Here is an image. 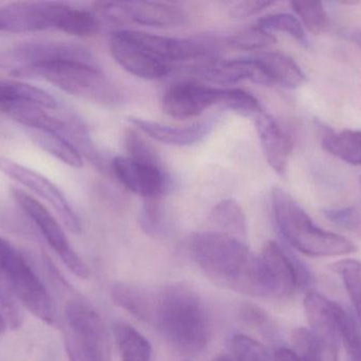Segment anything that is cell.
<instances>
[{
    "mask_svg": "<svg viewBox=\"0 0 361 361\" xmlns=\"http://www.w3.org/2000/svg\"><path fill=\"white\" fill-rule=\"evenodd\" d=\"M189 249L204 273L214 283L252 297H261L258 256L243 239L218 232L193 233Z\"/></svg>",
    "mask_w": 361,
    "mask_h": 361,
    "instance_id": "cell-1",
    "label": "cell"
},
{
    "mask_svg": "<svg viewBox=\"0 0 361 361\" xmlns=\"http://www.w3.org/2000/svg\"><path fill=\"white\" fill-rule=\"evenodd\" d=\"M150 324L183 353H199L212 339L207 307L200 295L186 284H171L156 290Z\"/></svg>",
    "mask_w": 361,
    "mask_h": 361,
    "instance_id": "cell-2",
    "label": "cell"
},
{
    "mask_svg": "<svg viewBox=\"0 0 361 361\" xmlns=\"http://www.w3.org/2000/svg\"><path fill=\"white\" fill-rule=\"evenodd\" d=\"M271 203L280 232L301 254L328 258L357 251V246L353 242L318 227L303 208L282 189H273Z\"/></svg>",
    "mask_w": 361,
    "mask_h": 361,
    "instance_id": "cell-3",
    "label": "cell"
},
{
    "mask_svg": "<svg viewBox=\"0 0 361 361\" xmlns=\"http://www.w3.org/2000/svg\"><path fill=\"white\" fill-rule=\"evenodd\" d=\"M11 74L42 78L70 95L97 103L114 104L120 100L118 89L97 63L63 59L19 68Z\"/></svg>",
    "mask_w": 361,
    "mask_h": 361,
    "instance_id": "cell-4",
    "label": "cell"
},
{
    "mask_svg": "<svg viewBox=\"0 0 361 361\" xmlns=\"http://www.w3.org/2000/svg\"><path fill=\"white\" fill-rule=\"evenodd\" d=\"M65 315V347L69 361H111L103 320L92 307L82 301H70Z\"/></svg>",
    "mask_w": 361,
    "mask_h": 361,
    "instance_id": "cell-5",
    "label": "cell"
},
{
    "mask_svg": "<svg viewBox=\"0 0 361 361\" xmlns=\"http://www.w3.org/2000/svg\"><path fill=\"white\" fill-rule=\"evenodd\" d=\"M259 281L263 298L288 299L299 288H307L314 278L309 269L279 244L269 241L258 256Z\"/></svg>",
    "mask_w": 361,
    "mask_h": 361,
    "instance_id": "cell-6",
    "label": "cell"
},
{
    "mask_svg": "<svg viewBox=\"0 0 361 361\" xmlns=\"http://www.w3.org/2000/svg\"><path fill=\"white\" fill-rule=\"evenodd\" d=\"M109 46L116 63L137 78L160 80L171 72V64L164 61L142 38L140 31L122 30L116 32L110 38Z\"/></svg>",
    "mask_w": 361,
    "mask_h": 361,
    "instance_id": "cell-7",
    "label": "cell"
},
{
    "mask_svg": "<svg viewBox=\"0 0 361 361\" xmlns=\"http://www.w3.org/2000/svg\"><path fill=\"white\" fill-rule=\"evenodd\" d=\"M18 300L27 311L48 324L56 321V307L39 278L27 261L15 251L0 271Z\"/></svg>",
    "mask_w": 361,
    "mask_h": 361,
    "instance_id": "cell-8",
    "label": "cell"
},
{
    "mask_svg": "<svg viewBox=\"0 0 361 361\" xmlns=\"http://www.w3.org/2000/svg\"><path fill=\"white\" fill-rule=\"evenodd\" d=\"M67 4L54 1L14 2L0 8V32L29 33L61 30Z\"/></svg>",
    "mask_w": 361,
    "mask_h": 361,
    "instance_id": "cell-9",
    "label": "cell"
},
{
    "mask_svg": "<svg viewBox=\"0 0 361 361\" xmlns=\"http://www.w3.org/2000/svg\"><path fill=\"white\" fill-rule=\"evenodd\" d=\"M0 171L48 201L70 231L76 235L80 233L82 223L80 218L65 194L51 180L34 170L4 157H0Z\"/></svg>",
    "mask_w": 361,
    "mask_h": 361,
    "instance_id": "cell-10",
    "label": "cell"
},
{
    "mask_svg": "<svg viewBox=\"0 0 361 361\" xmlns=\"http://www.w3.org/2000/svg\"><path fill=\"white\" fill-rule=\"evenodd\" d=\"M63 59L97 63L88 49L72 42H32L15 46L6 54H2L0 66H10L13 71L19 68Z\"/></svg>",
    "mask_w": 361,
    "mask_h": 361,
    "instance_id": "cell-11",
    "label": "cell"
},
{
    "mask_svg": "<svg viewBox=\"0 0 361 361\" xmlns=\"http://www.w3.org/2000/svg\"><path fill=\"white\" fill-rule=\"evenodd\" d=\"M303 304L310 331L322 349V361H338L341 343L337 319L339 305L316 292H307Z\"/></svg>",
    "mask_w": 361,
    "mask_h": 361,
    "instance_id": "cell-12",
    "label": "cell"
},
{
    "mask_svg": "<svg viewBox=\"0 0 361 361\" xmlns=\"http://www.w3.org/2000/svg\"><path fill=\"white\" fill-rule=\"evenodd\" d=\"M112 171L121 184L144 201L161 199L169 188V178L162 165L118 156L112 160Z\"/></svg>",
    "mask_w": 361,
    "mask_h": 361,
    "instance_id": "cell-13",
    "label": "cell"
},
{
    "mask_svg": "<svg viewBox=\"0 0 361 361\" xmlns=\"http://www.w3.org/2000/svg\"><path fill=\"white\" fill-rule=\"evenodd\" d=\"M222 88L195 83H179L165 91L162 99L163 112L178 119L200 116L214 105H221Z\"/></svg>",
    "mask_w": 361,
    "mask_h": 361,
    "instance_id": "cell-14",
    "label": "cell"
},
{
    "mask_svg": "<svg viewBox=\"0 0 361 361\" xmlns=\"http://www.w3.org/2000/svg\"><path fill=\"white\" fill-rule=\"evenodd\" d=\"M11 192L19 207L33 220L49 245L59 254L63 264L67 267L74 264L78 260V254L70 245L63 228L54 216L39 201L20 189L13 188Z\"/></svg>",
    "mask_w": 361,
    "mask_h": 361,
    "instance_id": "cell-15",
    "label": "cell"
},
{
    "mask_svg": "<svg viewBox=\"0 0 361 361\" xmlns=\"http://www.w3.org/2000/svg\"><path fill=\"white\" fill-rule=\"evenodd\" d=\"M126 23L171 29L185 25L187 15L179 6L166 2H118L116 23Z\"/></svg>",
    "mask_w": 361,
    "mask_h": 361,
    "instance_id": "cell-16",
    "label": "cell"
},
{
    "mask_svg": "<svg viewBox=\"0 0 361 361\" xmlns=\"http://www.w3.org/2000/svg\"><path fill=\"white\" fill-rule=\"evenodd\" d=\"M218 118H210L186 126H173L142 118H129V122L141 133L161 143L173 146H190L205 139Z\"/></svg>",
    "mask_w": 361,
    "mask_h": 361,
    "instance_id": "cell-17",
    "label": "cell"
},
{
    "mask_svg": "<svg viewBox=\"0 0 361 361\" xmlns=\"http://www.w3.org/2000/svg\"><path fill=\"white\" fill-rule=\"evenodd\" d=\"M197 73L214 84H237L250 80L261 85H271L256 59H212L197 66Z\"/></svg>",
    "mask_w": 361,
    "mask_h": 361,
    "instance_id": "cell-18",
    "label": "cell"
},
{
    "mask_svg": "<svg viewBox=\"0 0 361 361\" xmlns=\"http://www.w3.org/2000/svg\"><path fill=\"white\" fill-rule=\"evenodd\" d=\"M256 129L267 163L276 173L283 175L292 154L290 136L271 114L265 112L256 117Z\"/></svg>",
    "mask_w": 361,
    "mask_h": 361,
    "instance_id": "cell-19",
    "label": "cell"
},
{
    "mask_svg": "<svg viewBox=\"0 0 361 361\" xmlns=\"http://www.w3.org/2000/svg\"><path fill=\"white\" fill-rule=\"evenodd\" d=\"M156 290L128 283H114L110 288L112 301L137 319L152 324Z\"/></svg>",
    "mask_w": 361,
    "mask_h": 361,
    "instance_id": "cell-20",
    "label": "cell"
},
{
    "mask_svg": "<svg viewBox=\"0 0 361 361\" xmlns=\"http://www.w3.org/2000/svg\"><path fill=\"white\" fill-rule=\"evenodd\" d=\"M255 59L260 64L271 85L279 84L286 88L295 89L307 81L300 66L284 53L278 51L265 52Z\"/></svg>",
    "mask_w": 361,
    "mask_h": 361,
    "instance_id": "cell-21",
    "label": "cell"
},
{
    "mask_svg": "<svg viewBox=\"0 0 361 361\" xmlns=\"http://www.w3.org/2000/svg\"><path fill=\"white\" fill-rule=\"evenodd\" d=\"M27 135L36 146L55 158L59 159L65 165L75 169H80L84 165L80 150L63 136L35 129H27Z\"/></svg>",
    "mask_w": 361,
    "mask_h": 361,
    "instance_id": "cell-22",
    "label": "cell"
},
{
    "mask_svg": "<svg viewBox=\"0 0 361 361\" xmlns=\"http://www.w3.org/2000/svg\"><path fill=\"white\" fill-rule=\"evenodd\" d=\"M114 338L122 361H152V348L149 341L129 324H116Z\"/></svg>",
    "mask_w": 361,
    "mask_h": 361,
    "instance_id": "cell-23",
    "label": "cell"
},
{
    "mask_svg": "<svg viewBox=\"0 0 361 361\" xmlns=\"http://www.w3.org/2000/svg\"><path fill=\"white\" fill-rule=\"evenodd\" d=\"M210 220L219 229L218 232L243 241L245 239L247 232L245 214L241 206L233 199H224L216 203L210 213Z\"/></svg>",
    "mask_w": 361,
    "mask_h": 361,
    "instance_id": "cell-24",
    "label": "cell"
},
{
    "mask_svg": "<svg viewBox=\"0 0 361 361\" xmlns=\"http://www.w3.org/2000/svg\"><path fill=\"white\" fill-rule=\"evenodd\" d=\"M322 148L329 154L352 165H361V131L345 129L322 138Z\"/></svg>",
    "mask_w": 361,
    "mask_h": 361,
    "instance_id": "cell-25",
    "label": "cell"
},
{
    "mask_svg": "<svg viewBox=\"0 0 361 361\" xmlns=\"http://www.w3.org/2000/svg\"><path fill=\"white\" fill-rule=\"evenodd\" d=\"M11 102H30L49 110L59 108L57 100L44 89L17 81H0V105Z\"/></svg>",
    "mask_w": 361,
    "mask_h": 361,
    "instance_id": "cell-26",
    "label": "cell"
},
{
    "mask_svg": "<svg viewBox=\"0 0 361 361\" xmlns=\"http://www.w3.org/2000/svg\"><path fill=\"white\" fill-rule=\"evenodd\" d=\"M331 269L338 273L349 295L361 324V262L353 259H345L331 265Z\"/></svg>",
    "mask_w": 361,
    "mask_h": 361,
    "instance_id": "cell-27",
    "label": "cell"
},
{
    "mask_svg": "<svg viewBox=\"0 0 361 361\" xmlns=\"http://www.w3.org/2000/svg\"><path fill=\"white\" fill-rule=\"evenodd\" d=\"M293 10L299 16V20L310 33L319 35L328 28L329 17L324 4L314 0H294L290 2Z\"/></svg>",
    "mask_w": 361,
    "mask_h": 361,
    "instance_id": "cell-28",
    "label": "cell"
},
{
    "mask_svg": "<svg viewBox=\"0 0 361 361\" xmlns=\"http://www.w3.org/2000/svg\"><path fill=\"white\" fill-rule=\"evenodd\" d=\"M258 25L271 33V32H283L305 46L309 44L302 23L294 15L288 14V13L267 15L259 19Z\"/></svg>",
    "mask_w": 361,
    "mask_h": 361,
    "instance_id": "cell-29",
    "label": "cell"
},
{
    "mask_svg": "<svg viewBox=\"0 0 361 361\" xmlns=\"http://www.w3.org/2000/svg\"><path fill=\"white\" fill-rule=\"evenodd\" d=\"M277 42L275 35L260 25H252L229 37L228 44L239 50H261Z\"/></svg>",
    "mask_w": 361,
    "mask_h": 361,
    "instance_id": "cell-30",
    "label": "cell"
},
{
    "mask_svg": "<svg viewBox=\"0 0 361 361\" xmlns=\"http://www.w3.org/2000/svg\"><path fill=\"white\" fill-rule=\"evenodd\" d=\"M221 105L244 117H257L263 112L262 106L258 99L243 89L223 88Z\"/></svg>",
    "mask_w": 361,
    "mask_h": 361,
    "instance_id": "cell-31",
    "label": "cell"
},
{
    "mask_svg": "<svg viewBox=\"0 0 361 361\" xmlns=\"http://www.w3.org/2000/svg\"><path fill=\"white\" fill-rule=\"evenodd\" d=\"M231 353L235 361H271L264 345L243 334L231 338Z\"/></svg>",
    "mask_w": 361,
    "mask_h": 361,
    "instance_id": "cell-32",
    "label": "cell"
},
{
    "mask_svg": "<svg viewBox=\"0 0 361 361\" xmlns=\"http://www.w3.org/2000/svg\"><path fill=\"white\" fill-rule=\"evenodd\" d=\"M20 304V301L4 276L0 275V307L6 324H8L12 330H17L23 326V316Z\"/></svg>",
    "mask_w": 361,
    "mask_h": 361,
    "instance_id": "cell-33",
    "label": "cell"
},
{
    "mask_svg": "<svg viewBox=\"0 0 361 361\" xmlns=\"http://www.w3.org/2000/svg\"><path fill=\"white\" fill-rule=\"evenodd\" d=\"M125 146H126L128 157L142 162L152 165H162L160 157L157 150L133 129H128L125 134Z\"/></svg>",
    "mask_w": 361,
    "mask_h": 361,
    "instance_id": "cell-34",
    "label": "cell"
},
{
    "mask_svg": "<svg viewBox=\"0 0 361 361\" xmlns=\"http://www.w3.org/2000/svg\"><path fill=\"white\" fill-rule=\"evenodd\" d=\"M292 341L301 361H322V349L311 331L296 329L293 331Z\"/></svg>",
    "mask_w": 361,
    "mask_h": 361,
    "instance_id": "cell-35",
    "label": "cell"
},
{
    "mask_svg": "<svg viewBox=\"0 0 361 361\" xmlns=\"http://www.w3.org/2000/svg\"><path fill=\"white\" fill-rule=\"evenodd\" d=\"M163 208L161 199H145L141 214L142 227L147 232H156L162 224Z\"/></svg>",
    "mask_w": 361,
    "mask_h": 361,
    "instance_id": "cell-36",
    "label": "cell"
},
{
    "mask_svg": "<svg viewBox=\"0 0 361 361\" xmlns=\"http://www.w3.org/2000/svg\"><path fill=\"white\" fill-rule=\"evenodd\" d=\"M239 317L242 322L252 328L269 331L271 326V319L267 312L254 303H244L240 307Z\"/></svg>",
    "mask_w": 361,
    "mask_h": 361,
    "instance_id": "cell-37",
    "label": "cell"
},
{
    "mask_svg": "<svg viewBox=\"0 0 361 361\" xmlns=\"http://www.w3.org/2000/svg\"><path fill=\"white\" fill-rule=\"evenodd\" d=\"M324 214L331 222L349 230L357 229L360 225V215L354 208H328Z\"/></svg>",
    "mask_w": 361,
    "mask_h": 361,
    "instance_id": "cell-38",
    "label": "cell"
},
{
    "mask_svg": "<svg viewBox=\"0 0 361 361\" xmlns=\"http://www.w3.org/2000/svg\"><path fill=\"white\" fill-rule=\"evenodd\" d=\"M274 1H264V0H255V1H240L231 4V13L233 16L246 17L250 15L261 12L264 8L273 6Z\"/></svg>",
    "mask_w": 361,
    "mask_h": 361,
    "instance_id": "cell-39",
    "label": "cell"
},
{
    "mask_svg": "<svg viewBox=\"0 0 361 361\" xmlns=\"http://www.w3.org/2000/svg\"><path fill=\"white\" fill-rule=\"evenodd\" d=\"M271 361H301L296 352L293 350L286 349V348H280L274 354V358Z\"/></svg>",
    "mask_w": 361,
    "mask_h": 361,
    "instance_id": "cell-40",
    "label": "cell"
},
{
    "mask_svg": "<svg viewBox=\"0 0 361 361\" xmlns=\"http://www.w3.org/2000/svg\"><path fill=\"white\" fill-rule=\"evenodd\" d=\"M350 361H361V337L348 350Z\"/></svg>",
    "mask_w": 361,
    "mask_h": 361,
    "instance_id": "cell-41",
    "label": "cell"
},
{
    "mask_svg": "<svg viewBox=\"0 0 361 361\" xmlns=\"http://www.w3.org/2000/svg\"><path fill=\"white\" fill-rule=\"evenodd\" d=\"M6 326H8V324H6V319H4V315L0 313V335L4 334Z\"/></svg>",
    "mask_w": 361,
    "mask_h": 361,
    "instance_id": "cell-42",
    "label": "cell"
},
{
    "mask_svg": "<svg viewBox=\"0 0 361 361\" xmlns=\"http://www.w3.org/2000/svg\"><path fill=\"white\" fill-rule=\"evenodd\" d=\"M214 361H233V360L227 355H220L214 358Z\"/></svg>",
    "mask_w": 361,
    "mask_h": 361,
    "instance_id": "cell-43",
    "label": "cell"
},
{
    "mask_svg": "<svg viewBox=\"0 0 361 361\" xmlns=\"http://www.w3.org/2000/svg\"><path fill=\"white\" fill-rule=\"evenodd\" d=\"M341 4H345V6H355V4H360L358 1H343Z\"/></svg>",
    "mask_w": 361,
    "mask_h": 361,
    "instance_id": "cell-44",
    "label": "cell"
},
{
    "mask_svg": "<svg viewBox=\"0 0 361 361\" xmlns=\"http://www.w3.org/2000/svg\"><path fill=\"white\" fill-rule=\"evenodd\" d=\"M354 40L361 46V34H355V35H354Z\"/></svg>",
    "mask_w": 361,
    "mask_h": 361,
    "instance_id": "cell-45",
    "label": "cell"
},
{
    "mask_svg": "<svg viewBox=\"0 0 361 361\" xmlns=\"http://www.w3.org/2000/svg\"><path fill=\"white\" fill-rule=\"evenodd\" d=\"M360 186H361V176H360Z\"/></svg>",
    "mask_w": 361,
    "mask_h": 361,
    "instance_id": "cell-46",
    "label": "cell"
}]
</instances>
